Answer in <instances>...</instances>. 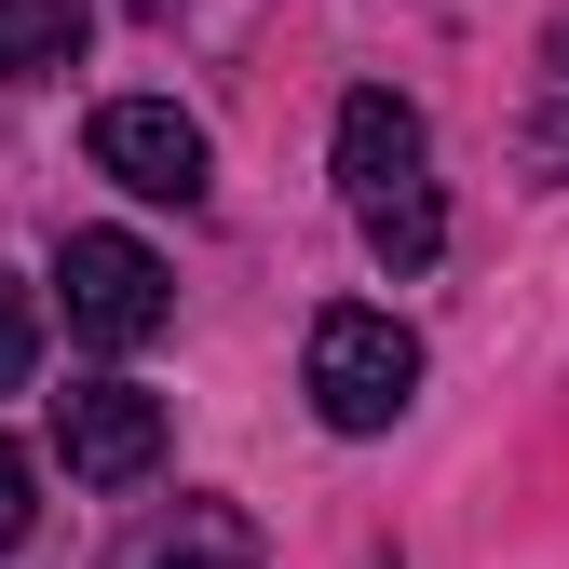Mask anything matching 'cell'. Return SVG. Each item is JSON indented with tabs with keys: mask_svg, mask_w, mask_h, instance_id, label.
Instances as JSON below:
<instances>
[{
	"mask_svg": "<svg viewBox=\"0 0 569 569\" xmlns=\"http://www.w3.org/2000/svg\"><path fill=\"white\" fill-rule=\"evenodd\" d=\"M339 218L393 284L448 258V190H435V122H420L393 82H352L339 96Z\"/></svg>",
	"mask_w": 569,
	"mask_h": 569,
	"instance_id": "obj_1",
	"label": "cell"
},
{
	"mask_svg": "<svg viewBox=\"0 0 569 569\" xmlns=\"http://www.w3.org/2000/svg\"><path fill=\"white\" fill-rule=\"evenodd\" d=\"M122 14H150V28H163V14H177V0H122Z\"/></svg>",
	"mask_w": 569,
	"mask_h": 569,
	"instance_id": "obj_11",
	"label": "cell"
},
{
	"mask_svg": "<svg viewBox=\"0 0 569 569\" xmlns=\"http://www.w3.org/2000/svg\"><path fill=\"white\" fill-rule=\"evenodd\" d=\"M299 380H312V420H326V435H393V420L420 407V339L393 312H367V299H339V312H312Z\"/></svg>",
	"mask_w": 569,
	"mask_h": 569,
	"instance_id": "obj_2",
	"label": "cell"
},
{
	"mask_svg": "<svg viewBox=\"0 0 569 569\" xmlns=\"http://www.w3.org/2000/svg\"><path fill=\"white\" fill-rule=\"evenodd\" d=\"M54 299H68V326H82L96 352H136V339H163L177 271L136 244V231H68L54 244Z\"/></svg>",
	"mask_w": 569,
	"mask_h": 569,
	"instance_id": "obj_3",
	"label": "cell"
},
{
	"mask_svg": "<svg viewBox=\"0 0 569 569\" xmlns=\"http://www.w3.org/2000/svg\"><path fill=\"white\" fill-rule=\"evenodd\" d=\"M367 569H393V556H367Z\"/></svg>",
	"mask_w": 569,
	"mask_h": 569,
	"instance_id": "obj_12",
	"label": "cell"
},
{
	"mask_svg": "<svg viewBox=\"0 0 569 569\" xmlns=\"http://www.w3.org/2000/svg\"><path fill=\"white\" fill-rule=\"evenodd\" d=\"M54 461L82 475V488L163 475V393H136V380H68V393H54Z\"/></svg>",
	"mask_w": 569,
	"mask_h": 569,
	"instance_id": "obj_5",
	"label": "cell"
},
{
	"mask_svg": "<svg viewBox=\"0 0 569 569\" xmlns=\"http://www.w3.org/2000/svg\"><path fill=\"white\" fill-rule=\"evenodd\" d=\"M82 150H96V177H122L136 203H203V190H218V150H203V122H190L177 96H109Z\"/></svg>",
	"mask_w": 569,
	"mask_h": 569,
	"instance_id": "obj_4",
	"label": "cell"
},
{
	"mask_svg": "<svg viewBox=\"0 0 569 569\" xmlns=\"http://www.w3.org/2000/svg\"><path fill=\"white\" fill-rule=\"evenodd\" d=\"M28 516H41V475H28V448H0V556L28 542Z\"/></svg>",
	"mask_w": 569,
	"mask_h": 569,
	"instance_id": "obj_10",
	"label": "cell"
},
{
	"mask_svg": "<svg viewBox=\"0 0 569 569\" xmlns=\"http://www.w3.org/2000/svg\"><path fill=\"white\" fill-rule=\"evenodd\" d=\"M516 163H529V190H569V0H556V28H542V68H529Z\"/></svg>",
	"mask_w": 569,
	"mask_h": 569,
	"instance_id": "obj_7",
	"label": "cell"
},
{
	"mask_svg": "<svg viewBox=\"0 0 569 569\" xmlns=\"http://www.w3.org/2000/svg\"><path fill=\"white\" fill-rule=\"evenodd\" d=\"M28 367H41V312H28V284L0 271V393H14Z\"/></svg>",
	"mask_w": 569,
	"mask_h": 569,
	"instance_id": "obj_9",
	"label": "cell"
},
{
	"mask_svg": "<svg viewBox=\"0 0 569 569\" xmlns=\"http://www.w3.org/2000/svg\"><path fill=\"white\" fill-rule=\"evenodd\" d=\"M122 569H271V542H258L231 502H177L163 529H136V542H122Z\"/></svg>",
	"mask_w": 569,
	"mask_h": 569,
	"instance_id": "obj_6",
	"label": "cell"
},
{
	"mask_svg": "<svg viewBox=\"0 0 569 569\" xmlns=\"http://www.w3.org/2000/svg\"><path fill=\"white\" fill-rule=\"evenodd\" d=\"M82 28H96V0H0V82L82 68Z\"/></svg>",
	"mask_w": 569,
	"mask_h": 569,
	"instance_id": "obj_8",
	"label": "cell"
}]
</instances>
